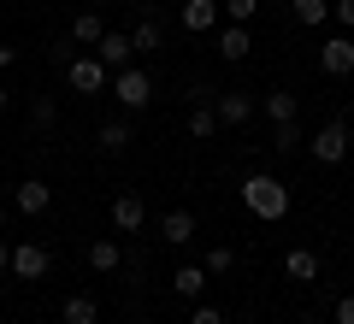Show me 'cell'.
I'll return each mask as SVG.
<instances>
[{
    "label": "cell",
    "mask_w": 354,
    "mask_h": 324,
    "mask_svg": "<svg viewBox=\"0 0 354 324\" xmlns=\"http://www.w3.org/2000/svg\"><path fill=\"white\" fill-rule=\"evenodd\" d=\"M242 207H248L254 218H266V225H278V218H290V183L254 171L248 183H242Z\"/></svg>",
    "instance_id": "obj_1"
},
{
    "label": "cell",
    "mask_w": 354,
    "mask_h": 324,
    "mask_svg": "<svg viewBox=\"0 0 354 324\" xmlns=\"http://www.w3.org/2000/svg\"><path fill=\"white\" fill-rule=\"evenodd\" d=\"M113 100L124 106V113H142L153 100V77L136 71V65H124V71H113Z\"/></svg>",
    "instance_id": "obj_2"
},
{
    "label": "cell",
    "mask_w": 354,
    "mask_h": 324,
    "mask_svg": "<svg viewBox=\"0 0 354 324\" xmlns=\"http://www.w3.org/2000/svg\"><path fill=\"white\" fill-rule=\"evenodd\" d=\"M65 83H71L77 95H106V88H113V71H106L95 53H77V59L65 65Z\"/></svg>",
    "instance_id": "obj_3"
},
{
    "label": "cell",
    "mask_w": 354,
    "mask_h": 324,
    "mask_svg": "<svg viewBox=\"0 0 354 324\" xmlns=\"http://www.w3.org/2000/svg\"><path fill=\"white\" fill-rule=\"evenodd\" d=\"M213 113H218V130H242L254 113H260V100L242 95V88H225V95H213Z\"/></svg>",
    "instance_id": "obj_4"
},
{
    "label": "cell",
    "mask_w": 354,
    "mask_h": 324,
    "mask_svg": "<svg viewBox=\"0 0 354 324\" xmlns=\"http://www.w3.org/2000/svg\"><path fill=\"white\" fill-rule=\"evenodd\" d=\"M348 148H354V136H348V124H325L313 142H307V153H313L319 165H342L348 160Z\"/></svg>",
    "instance_id": "obj_5"
},
{
    "label": "cell",
    "mask_w": 354,
    "mask_h": 324,
    "mask_svg": "<svg viewBox=\"0 0 354 324\" xmlns=\"http://www.w3.org/2000/svg\"><path fill=\"white\" fill-rule=\"evenodd\" d=\"M48 248H41V242H18L12 248V265H6V271L18 277V283H41V277H48Z\"/></svg>",
    "instance_id": "obj_6"
},
{
    "label": "cell",
    "mask_w": 354,
    "mask_h": 324,
    "mask_svg": "<svg viewBox=\"0 0 354 324\" xmlns=\"http://www.w3.org/2000/svg\"><path fill=\"white\" fill-rule=\"evenodd\" d=\"M142 225H148V200H142L136 189H124V195H113V230H118V236H136Z\"/></svg>",
    "instance_id": "obj_7"
},
{
    "label": "cell",
    "mask_w": 354,
    "mask_h": 324,
    "mask_svg": "<svg viewBox=\"0 0 354 324\" xmlns=\"http://www.w3.org/2000/svg\"><path fill=\"white\" fill-rule=\"evenodd\" d=\"M319 71L325 77H348L354 71V36H325L319 41Z\"/></svg>",
    "instance_id": "obj_8"
},
{
    "label": "cell",
    "mask_w": 354,
    "mask_h": 324,
    "mask_svg": "<svg viewBox=\"0 0 354 324\" xmlns=\"http://www.w3.org/2000/svg\"><path fill=\"white\" fill-rule=\"evenodd\" d=\"M12 207H18V212H24V218H41V212H48V207H53V189H48V183H41V177H24V183H18V189H12Z\"/></svg>",
    "instance_id": "obj_9"
},
{
    "label": "cell",
    "mask_w": 354,
    "mask_h": 324,
    "mask_svg": "<svg viewBox=\"0 0 354 324\" xmlns=\"http://www.w3.org/2000/svg\"><path fill=\"white\" fill-rule=\"evenodd\" d=\"M130 53H136V41H130L124 30H106V36L95 41V59H101L106 71H124V65H130Z\"/></svg>",
    "instance_id": "obj_10"
},
{
    "label": "cell",
    "mask_w": 354,
    "mask_h": 324,
    "mask_svg": "<svg viewBox=\"0 0 354 324\" xmlns=\"http://www.w3.org/2000/svg\"><path fill=\"white\" fill-rule=\"evenodd\" d=\"M183 30H189V36H207V30L218 24V0H183Z\"/></svg>",
    "instance_id": "obj_11"
},
{
    "label": "cell",
    "mask_w": 354,
    "mask_h": 324,
    "mask_svg": "<svg viewBox=\"0 0 354 324\" xmlns=\"http://www.w3.org/2000/svg\"><path fill=\"white\" fill-rule=\"evenodd\" d=\"M218 53H225V65H242L254 53V36H248V24H225V36H218Z\"/></svg>",
    "instance_id": "obj_12"
},
{
    "label": "cell",
    "mask_w": 354,
    "mask_h": 324,
    "mask_svg": "<svg viewBox=\"0 0 354 324\" xmlns=\"http://www.w3.org/2000/svg\"><path fill=\"white\" fill-rule=\"evenodd\" d=\"M160 236L171 242V248H183V242H195V212H183V207H171L160 218Z\"/></svg>",
    "instance_id": "obj_13"
},
{
    "label": "cell",
    "mask_w": 354,
    "mask_h": 324,
    "mask_svg": "<svg viewBox=\"0 0 354 324\" xmlns=\"http://www.w3.org/2000/svg\"><path fill=\"white\" fill-rule=\"evenodd\" d=\"M118 265H124V248H118L113 236H101V242H88V271H101V277H113Z\"/></svg>",
    "instance_id": "obj_14"
},
{
    "label": "cell",
    "mask_w": 354,
    "mask_h": 324,
    "mask_svg": "<svg viewBox=\"0 0 354 324\" xmlns=\"http://www.w3.org/2000/svg\"><path fill=\"white\" fill-rule=\"evenodd\" d=\"M59 324H101V301H95V295H65Z\"/></svg>",
    "instance_id": "obj_15"
},
{
    "label": "cell",
    "mask_w": 354,
    "mask_h": 324,
    "mask_svg": "<svg viewBox=\"0 0 354 324\" xmlns=\"http://www.w3.org/2000/svg\"><path fill=\"white\" fill-rule=\"evenodd\" d=\"M101 36H106V18H101V12H77V18H71V41H77L83 53L95 48Z\"/></svg>",
    "instance_id": "obj_16"
},
{
    "label": "cell",
    "mask_w": 354,
    "mask_h": 324,
    "mask_svg": "<svg viewBox=\"0 0 354 324\" xmlns=\"http://www.w3.org/2000/svg\"><path fill=\"white\" fill-rule=\"evenodd\" d=\"M283 271H290L295 283H319V254L313 248H290L283 254Z\"/></svg>",
    "instance_id": "obj_17"
},
{
    "label": "cell",
    "mask_w": 354,
    "mask_h": 324,
    "mask_svg": "<svg viewBox=\"0 0 354 324\" xmlns=\"http://www.w3.org/2000/svg\"><path fill=\"white\" fill-rule=\"evenodd\" d=\"M260 113L272 118V124H295V113H301V106H295V95H290V88H272V95L260 100Z\"/></svg>",
    "instance_id": "obj_18"
},
{
    "label": "cell",
    "mask_w": 354,
    "mask_h": 324,
    "mask_svg": "<svg viewBox=\"0 0 354 324\" xmlns=\"http://www.w3.org/2000/svg\"><path fill=\"white\" fill-rule=\"evenodd\" d=\"M95 142H101V153H130V142H136V136H130L124 118H106V124L95 130Z\"/></svg>",
    "instance_id": "obj_19"
},
{
    "label": "cell",
    "mask_w": 354,
    "mask_h": 324,
    "mask_svg": "<svg viewBox=\"0 0 354 324\" xmlns=\"http://www.w3.org/2000/svg\"><path fill=\"white\" fill-rule=\"evenodd\" d=\"M171 289H177L183 301H201V295H207V265H177Z\"/></svg>",
    "instance_id": "obj_20"
},
{
    "label": "cell",
    "mask_w": 354,
    "mask_h": 324,
    "mask_svg": "<svg viewBox=\"0 0 354 324\" xmlns=\"http://www.w3.org/2000/svg\"><path fill=\"white\" fill-rule=\"evenodd\" d=\"M189 136L195 142H207V136H218V113H213V100H195V113H189Z\"/></svg>",
    "instance_id": "obj_21"
},
{
    "label": "cell",
    "mask_w": 354,
    "mask_h": 324,
    "mask_svg": "<svg viewBox=\"0 0 354 324\" xmlns=\"http://www.w3.org/2000/svg\"><path fill=\"white\" fill-rule=\"evenodd\" d=\"M290 12H295V24L313 30V24H325V18H330V0H290Z\"/></svg>",
    "instance_id": "obj_22"
},
{
    "label": "cell",
    "mask_w": 354,
    "mask_h": 324,
    "mask_svg": "<svg viewBox=\"0 0 354 324\" xmlns=\"http://www.w3.org/2000/svg\"><path fill=\"white\" fill-rule=\"evenodd\" d=\"M201 265H207V277H225L230 265H236V248H230V242H218V248H207Z\"/></svg>",
    "instance_id": "obj_23"
},
{
    "label": "cell",
    "mask_w": 354,
    "mask_h": 324,
    "mask_svg": "<svg viewBox=\"0 0 354 324\" xmlns=\"http://www.w3.org/2000/svg\"><path fill=\"white\" fill-rule=\"evenodd\" d=\"M160 36H165V30H160V18H142L130 41H136V53H153V48H160Z\"/></svg>",
    "instance_id": "obj_24"
},
{
    "label": "cell",
    "mask_w": 354,
    "mask_h": 324,
    "mask_svg": "<svg viewBox=\"0 0 354 324\" xmlns=\"http://www.w3.org/2000/svg\"><path fill=\"white\" fill-rule=\"evenodd\" d=\"M272 148H278V153H295V148H301V124H272Z\"/></svg>",
    "instance_id": "obj_25"
},
{
    "label": "cell",
    "mask_w": 354,
    "mask_h": 324,
    "mask_svg": "<svg viewBox=\"0 0 354 324\" xmlns=\"http://www.w3.org/2000/svg\"><path fill=\"white\" fill-rule=\"evenodd\" d=\"M218 12H225L230 24H248V18L260 12V0H225V6H218Z\"/></svg>",
    "instance_id": "obj_26"
},
{
    "label": "cell",
    "mask_w": 354,
    "mask_h": 324,
    "mask_svg": "<svg viewBox=\"0 0 354 324\" xmlns=\"http://www.w3.org/2000/svg\"><path fill=\"white\" fill-rule=\"evenodd\" d=\"M30 124H36V130H53V124H59V106H53V100H36V106H30Z\"/></svg>",
    "instance_id": "obj_27"
},
{
    "label": "cell",
    "mask_w": 354,
    "mask_h": 324,
    "mask_svg": "<svg viewBox=\"0 0 354 324\" xmlns=\"http://www.w3.org/2000/svg\"><path fill=\"white\" fill-rule=\"evenodd\" d=\"M189 324H225V312H218V307H207V301H201V307L189 312Z\"/></svg>",
    "instance_id": "obj_28"
},
{
    "label": "cell",
    "mask_w": 354,
    "mask_h": 324,
    "mask_svg": "<svg viewBox=\"0 0 354 324\" xmlns=\"http://www.w3.org/2000/svg\"><path fill=\"white\" fill-rule=\"evenodd\" d=\"M337 324H354V295H342V301H337Z\"/></svg>",
    "instance_id": "obj_29"
},
{
    "label": "cell",
    "mask_w": 354,
    "mask_h": 324,
    "mask_svg": "<svg viewBox=\"0 0 354 324\" xmlns=\"http://www.w3.org/2000/svg\"><path fill=\"white\" fill-rule=\"evenodd\" d=\"M330 12H337V18H342V24H348V30H354V0H337V6H330Z\"/></svg>",
    "instance_id": "obj_30"
},
{
    "label": "cell",
    "mask_w": 354,
    "mask_h": 324,
    "mask_svg": "<svg viewBox=\"0 0 354 324\" xmlns=\"http://www.w3.org/2000/svg\"><path fill=\"white\" fill-rule=\"evenodd\" d=\"M6 265H12V248H6V236H0V271H6Z\"/></svg>",
    "instance_id": "obj_31"
},
{
    "label": "cell",
    "mask_w": 354,
    "mask_h": 324,
    "mask_svg": "<svg viewBox=\"0 0 354 324\" xmlns=\"http://www.w3.org/2000/svg\"><path fill=\"white\" fill-rule=\"evenodd\" d=\"M18 59V48H0V71H6V65H12Z\"/></svg>",
    "instance_id": "obj_32"
},
{
    "label": "cell",
    "mask_w": 354,
    "mask_h": 324,
    "mask_svg": "<svg viewBox=\"0 0 354 324\" xmlns=\"http://www.w3.org/2000/svg\"><path fill=\"white\" fill-rule=\"evenodd\" d=\"M0 106H6V83H0Z\"/></svg>",
    "instance_id": "obj_33"
},
{
    "label": "cell",
    "mask_w": 354,
    "mask_h": 324,
    "mask_svg": "<svg viewBox=\"0 0 354 324\" xmlns=\"http://www.w3.org/2000/svg\"><path fill=\"white\" fill-rule=\"evenodd\" d=\"M0 230H6V207H0Z\"/></svg>",
    "instance_id": "obj_34"
},
{
    "label": "cell",
    "mask_w": 354,
    "mask_h": 324,
    "mask_svg": "<svg viewBox=\"0 0 354 324\" xmlns=\"http://www.w3.org/2000/svg\"><path fill=\"white\" fill-rule=\"evenodd\" d=\"M348 136H354V118H348Z\"/></svg>",
    "instance_id": "obj_35"
},
{
    "label": "cell",
    "mask_w": 354,
    "mask_h": 324,
    "mask_svg": "<svg viewBox=\"0 0 354 324\" xmlns=\"http://www.w3.org/2000/svg\"><path fill=\"white\" fill-rule=\"evenodd\" d=\"M0 148H6V142H0Z\"/></svg>",
    "instance_id": "obj_36"
}]
</instances>
